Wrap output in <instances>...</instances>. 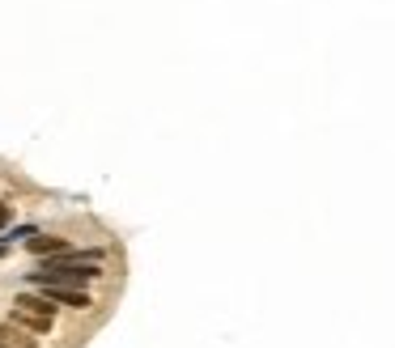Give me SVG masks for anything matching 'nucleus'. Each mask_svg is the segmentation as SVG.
<instances>
[{"label": "nucleus", "mask_w": 395, "mask_h": 348, "mask_svg": "<svg viewBox=\"0 0 395 348\" xmlns=\"http://www.w3.org/2000/svg\"><path fill=\"white\" fill-rule=\"evenodd\" d=\"M26 247H30V251H34L38 259H47V255H64V251H72V247H68V238H55V234H34V238H30Z\"/></svg>", "instance_id": "4"}, {"label": "nucleus", "mask_w": 395, "mask_h": 348, "mask_svg": "<svg viewBox=\"0 0 395 348\" xmlns=\"http://www.w3.org/2000/svg\"><path fill=\"white\" fill-rule=\"evenodd\" d=\"M13 306H17V310H30V315H43V319H55V302H51L43 289H38V293H17Z\"/></svg>", "instance_id": "3"}, {"label": "nucleus", "mask_w": 395, "mask_h": 348, "mask_svg": "<svg viewBox=\"0 0 395 348\" xmlns=\"http://www.w3.org/2000/svg\"><path fill=\"white\" fill-rule=\"evenodd\" d=\"M0 340H4L9 348H38V340H34V336H30L26 327H17L13 319H9V323L0 327Z\"/></svg>", "instance_id": "6"}, {"label": "nucleus", "mask_w": 395, "mask_h": 348, "mask_svg": "<svg viewBox=\"0 0 395 348\" xmlns=\"http://www.w3.org/2000/svg\"><path fill=\"white\" fill-rule=\"evenodd\" d=\"M9 319H13L17 327H26L30 336H47V332H51V319H43V315H30V310H17V306H13V315H9Z\"/></svg>", "instance_id": "5"}, {"label": "nucleus", "mask_w": 395, "mask_h": 348, "mask_svg": "<svg viewBox=\"0 0 395 348\" xmlns=\"http://www.w3.org/2000/svg\"><path fill=\"white\" fill-rule=\"evenodd\" d=\"M0 348H9V344H4V340H0Z\"/></svg>", "instance_id": "9"}, {"label": "nucleus", "mask_w": 395, "mask_h": 348, "mask_svg": "<svg viewBox=\"0 0 395 348\" xmlns=\"http://www.w3.org/2000/svg\"><path fill=\"white\" fill-rule=\"evenodd\" d=\"M43 293H47L55 306H72V310H85V306H94L85 289H68V285H43Z\"/></svg>", "instance_id": "2"}, {"label": "nucleus", "mask_w": 395, "mask_h": 348, "mask_svg": "<svg viewBox=\"0 0 395 348\" xmlns=\"http://www.w3.org/2000/svg\"><path fill=\"white\" fill-rule=\"evenodd\" d=\"M13 221V204L9 200H0V234H4V225Z\"/></svg>", "instance_id": "8"}, {"label": "nucleus", "mask_w": 395, "mask_h": 348, "mask_svg": "<svg viewBox=\"0 0 395 348\" xmlns=\"http://www.w3.org/2000/svg\"><path fill=\"white\" fill-rule=\"evenodd\" d=\"M34 234H38V225H30V221H26V225H9V230H4L0 238H4L9 247H13V242H30Z\"/></svg>", "instance_id": "7"}, {"label": "nucleus", "mask_w": 395, "mask_h": 348, "mask_svg": "<svg viewBox=\"0 0 395 348\" xmlns=\"http://www.w3.org/2000/svg\"><path fill=\"white\" fill-rule=\"evenodd\" d=\"M102 268L98 264H68V268H38L26 276V285L43 289V285H68V289H85L89 281H98Z\"/></svg>", "instance_id": "1"}]
</instances>
